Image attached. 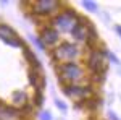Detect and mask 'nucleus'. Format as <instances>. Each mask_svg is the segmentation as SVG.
I'll list each match as a JSON object with an SVG mask.
<instances>
[{"mask_svg":"<svg viewBox=\"0 0 121 120\" xmlns=\"http://www.w3.org/2000/svg\"><path fill=\"white\" fill-rule=\"evenodd\" d=\"M56 73L60 76L63 86L65 84H84L82 81L86 80V70L76 62L69 63H58Z\"/></svg>","mask_w":121,"mask_h":120,"instance_id":"f257e3e1","label":"nucleus"},{"mask_svg":"<svg viewBox=\"0 0 121 120\" xmlns=\"http://www.w3.org/2000/svg\"><path fill=\"white\" fill-rule=\"evenodd\" d=\"M79 18H81V16H79L73 8L65 7V8L60 10L55 16L52 18V28L56 29L58 33H71L73 28L78 24Z\"/></svg>","mask_w":121,"mask_h":120,"instance_id":"f03ea898","label":"nucleus"},{"mask_svg":"<svg viewBox=\"0 0 121 120\" xmlns=\"http://www.w3.org/2000/svg\"><path fill=\"white\" fill-rule=\"evenodd\" d=\"M81 57V49L76 42H61L53 49V60L58 63L76 62Z\"/></svg>","mask_w":121,"mask_h":120,"instance_id":"7ed1b4c3","label":"nucleus"},{"mask_svg":"<svg viewBox=\"0 0 121 120\" xmlns=\"http://www.w3.org/2000/svg\"><path fill=\"white\" fill-rule=\"evenodd\" d=\"M69 34L73 36V39H74L76 42H82V44H91L92 39L97 37L94 26L89 24L87 19H84V18H79L78 24L73 28V31H71Z\"/></svg>","mask_w":121,"mask_h":120,"instance_id":"20e7f679","label":"nucleus"},{"mask_svg":"<svg viewBox=\"0 0 121 120\" xmlns=\"http://www.w3.org/2000/svg\"><path fill=\"white\" fill-rule=\"evenodd\" d=\"M63 92L74 102H84L87 99H91V97H94L92 88L86 86V84H65Z\"/></svg>","mask_w":121,"mask_h":120,"instance_id":"39448f33","label":"nucleus"},{"mask_svg":"<svg viewBox=\"0 0 121 120\" xmlns=\"http://www.w3.org/2000/svg\"><path fill=\"white\" fill-rule=\"evenodd\" d=\"M105 52L99 47H92V50L87 55V68L94 75H102L107 70V60H105Z\"/></svg>","mask_w":121,"mask_h":120,"instance_id":"423d86ee","label":"nucleus"},{"mask_svg":"<svg viewBox=\"0 0 121 120\" xmlns=\"http://www.w3.org/2000/svg\"><path fill=\"white\" fill-rule=\"evenodd\" d=\"M60 7L61 5L55 0H39L36 3H32V13H36L39 16H47L55 11H60Z\"/></svg>","mask_w":121,"mask_h":120,"instance_id":"0eeeda50","label":"nucleus"},{"mask_svg":"<svg viewBox=\"0 0 121 120\" xmlns=\"http://www.w3.org/2000/svg\"><path fill=\"white\" fill-rule=\"evenodd\" d=\"M40 41H42V44L47 47H53V46H58V42H60V33L53 29L52 26H47L40 31V37H39Z\"/></svg>","mask_w":121,"mask_h":120,"instance_id":"6e6552de","label":"nucleus"},{"mask_svg":"<svg viewBox=\"0 0 121 120\" xmlns=\"http://www.w3.org/2000/svg\"><path fill=\"white\" fill-rule=\"evenodd\" d=\"M24 114L13 106H8L5 102H0V120H23Z\"/></svg>","mask_w":121,"mask_h":120,"instance_id":"1a4fd4ad","label":"nucleus"},{"mask_svg":"<svg viewBox=\"0 0 121 120\" xmlns=\"http://www.w3.org/2000/svg\"><path fill=\"white\" fill-rule=\"evenodd\" d=\"M28 80H29V84L34 86L36 91H42L45 88V78L40 70H36V68H31L28 73Z\"/></svg>","mask_w":121,"mask_h":120,"instance_id":"9d476101","label":"nucleus"},{"mask_svg":"<svg viewBox=\"0 0 121 120\" xmlns=\"http://www.w3.org/2000/svg\"><path fill=\"white\" fill-rule=\"evenodd\" d=\"M28 101H29V96L26 91H15L11 94V104H13V107H16V109H23L24 106H28Z\"/></svg>","mask_w":121,"mask_h":120,"instance_id":"9b49d317","label":"nucleus"},{"mask_svg":"<svg viewBox=\"0 0 121 120\" xmlns=\"http://www.w3.org/2000/svg\"><path fill=\"white\" fill-rule=\"evenodd\" d=\"M18 36L16 33H15V29L8 26V24H0V39L2 41H5V42H8L11 39H15V37Z\"/></svg>","mask_w":121,"mask_h":120,"instance_id":"f8f14e48","label":"nucleus"},{"mask_svg":"<svg viewBox=\"0 0 121 120\" xmlns=\"http://www.w3.org/2000/svg\"><path fill=\"white\" fill-rule=\"evenodd\" d=\"M23 52H24V58L29 62V65H31V68H36V70H40V63H39L37 57L32 54V50L31 49H28V47L24 46L23 47Z\"/></svg>","mask_w":121,"mask_h":120,"instance_id":"ddd939ff","label":"nucleus"},{"mask_svg":"<svg viewBox=\"0 0 121 120\" xmlns=\"http://www.w3.org/2000/svg\"><path fill=\"white\" fill-rule=\"evenodd\" d=\"M82 5L87 11H97L99 10V5L95 2H92V0H86V2H82Z\"/></svg>","mask_w":121,"mask_h":120,"instance_id":"4468645a","label":"nucleus"},{"mask_svg":"<svg viewBox=\"0 0 121 120\" xmlns=\"http://www.w3.org/2000/svg\"><path fill=\"white\" fill-rule=\"evenodd\" d=\"M42 101H44L42 91H37V92H36V96H34V106H36V107H40V106H42Z\"/></svg>","mask_w":121,"mask_h":120,"instance_id":"2eb2a0df","label":"nucleus"},{"mask_svg":"<svg viewBox=\"0 0 121 120\" xmlns=\"http://www.w3.org/2000/svg\"><path fill=\"white\" fill-rule=\"evenodd\" d=\"M40 120H52V114H50L48 110L40 112Z\"/></svg>","mask_w":121,"mask_h":120,"instance_id":"dca6fc26","label":"nucleus"},{"mask_svg":"<svg viewBox=\"0 0 121 120\" xmlns=\"http://www.w3.org/2000/svg\"><path fill=\"white\" fill-rule=\"evenodd\" d=\"M34 41H36V44H37V47L40 49V50H45V46L42 44V41H40V39H34Z\"/></svg>","mask_w":121,"mask_h":120,"instance_id":"f3484780","label":"nucleus"},{"mask_svg":"<svg viewBox=\"0 0 121 120\" xmlns=\"http://www.w3.org/2000/svg\"><path fill=\"white\" fill-rule=\"evenodd\" d=\"M56 106H58V109H61V110H66V106L63 104L61 101H56Z\"/></svg>","mask_w":121,"mask_h":120,"instance_id":"a211bd4d","label":"nucleus"},{"mask_svg":"<svg viewBox=\"0 0 121 120\" xmlns=\"http://www.w3.org/2000/svg\"><path fill=\"white\" fill-rule=\"evenodd\" d=\"M108 117H110V120H118V117H116L113 112H110V114H108Z\"/></svg>","mask_w":121,"mask_h":120,"instance_id":"6ab92c4d","label":"nucleus"},{"mask_svg":"<svg viewBox=\"0 0 121 120\" xmlns=\"http://www.w3.org/2000/svg\"><path fill=\"white\" fill-rule=\"evenodd\" d=\"M116 33L121 36V24H118V26H116Z\"/></svg>","mask_w":121,"mask_h":120,"instance_id":"aec40b11","label":"nucleus"}]
</instances>
